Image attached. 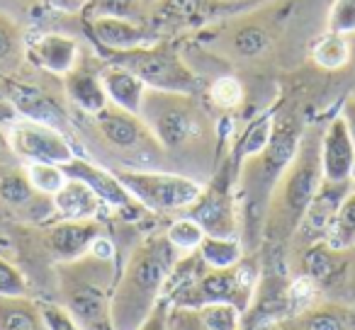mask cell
<instances>
[{"label": "cell", "instance_id": "obj_1", "mask_svg": "<svg viewBox=\"0 0 355 330\" xmlns=\"http://www.w3.org/2000/svg\"><path fill=\"white\" fill-rule=\"evenodd\" d=\"M178 260L180 253L171 246L166 231H153L137 241L114 282V330H137L151 315V311L166 294L168 277Z\"/></svg>", "mask_w": 355, "mask_h": 330}, {"label": "cell", "instance_id": "obj_2", "mask_svg": "<svg viewBox=\"0 0 355 330\" xmlns=\"http://www.w3.org/2000/svg\"><path fill=\"white\" fill-rule=\"evenodd\" d=\"M117 272L114 248L105 236L85 255L56 265L59 306H64L80 330H114L112 291Z\"/></svg>", "mask_w": 355, "mask_h": 330}, {"label": "cell", "instance_id": "obj_3", "mask_svg": "<svg viewBox=\"0 0 355 330\" xmlns=\"http://www.w3.org/2000/svg\"><path fill=\"white\" fill-rule=\"evenodd\" d=\"M321 131L324 129H304L292 161L282 170L275 190L270 194L263 228L270 238H290L300 228L311 199L324 185L321 168Z\"/></svg>", "mask_w": 355, "mask_h": 330}, {"label": "cell", "instance_id": "obj_4", "mask_svg": "<svg viewBox=\"0 0 355 330\" xmlns=\"http://www.w3.org/2000/svg\"><path fill=\"white\" fill-rule=\"evenodd\" d=\"M302 134H304V127H302L297 114H280L272 122V136L268 146L239 165V187H241L243 209H246L251 221L253 219L266 221L270 194L275 190L277 180H280L282 170L287 168V163L295 156Z\"/></svg>", "mask_w": 355, "mask_h": 330}, {"label": "cell", "instance_id": "obj_5", "mask_svg": "<svg viewBox=\"0 0 355 330\" xmlns=\"http://www.w3.org/2000/svg\"><path fill=\"white\" fill-rule=\"evenodd\" d=\"M139 117L146 122L166 153H180L207 136V114L200 107L198 95L168 93L146 88Z\"/></svg>", "mask_w": 355, "mask_h": 330}, {"label": "cell", "instance_id": "obj_6", "mask_svg": "<svg viewBox=\"0 0 355 330\" xmlns=\"http://www.w3.org/2000/svg\"><path fill=\"white\" fill-rule=\"evenodd\" d=\"M107 61L129 68L144 80L146 88L168 90V93H200V78L180 56L171 42H148L124 51H105Z\"/></svg>", "mask_w": 355, "mask_h": 330}, {"label": "cell", "instance_id": "obj_7", "mask_svg": "<svg viewBox=\"0 0 355 330\" xmlns=\"http://www.w3.org/2000/svg\"><path fill=\"white\" fill-rule=\"evenodd\" d=\"M90 119H93V127L100 134V138L134 170H148V165L166 156L161 143L156 141L151 129L139 114L124 112L122 107L110 102Z\"/></svg>", "mask_w": 355, "mask_h": 330}, {"label": "cell", "instance_id": "obj_8", "mask_svg": "<svg viewBox=\"0 0 355 330\" xmlns=\"http://www.w3.org/2000/svg\"><path fill=\"white\" fill-rule=\"evenodd\" d=\"M114 175L129 190V194L153 214H185L205 190L198 180L168 170L119 168Z\"/></svg>", "mask_w": 355, "mask_h": 330}, {"label": "cell", "instance_id": "obj_9", "mask_svg": "<svg viewBox=\"0 0 355 330\" xmlns=\"http://www.w3.org/2000/svg\"><path fill=\"white\" fill-rule=\"evenodd\" d=\"M185 217L195 219L207 236L239 238V207L236 197L232 194L229 165H224L222 173L214 178V183L207 190H202L198 202L185 212Z\"/></svg>", "mask_w": 355, "mask_h": 330}, {"label": "cell", "instance_id": "obj_10", "mask_svg": "<svg viewBox=\"0 0 355 330\" xmlns=\"http://www.w3.org/2000/svg\"><path fill=\"white\" fill-rule=\"evenodd\" d=\"M10 148L27 163H54L64 165L76 156L69 138L56 127L40 119H17L8 131Z\"/></svg>", "mask_w": 355, "mask_h": 330}, {"label": "cell", "instance_id": "obj_11", "mask_svg": "<svg viewBox=\"0 0 355 330\" xmlns=\"http://www.w3.org/2000/svg\"><path fill=\"white\" fill-rule=\"evenodd\" d=\"M61 168L66 170L69 178H76L80 183H85L95 194L100 197V202L110 209H117L124 214H137L141 212V204L129 194V190L119 183V178L114 175V170H105L95 163L85 161V158L73 156L69 163H64Z\"/></svg>", "mask_w": 355, "mask_h": 330}, {"label": "cell", "instance_id": "obj_12", "mask_svg": "<svg viewBox=\"0 0 355 330\" xmlns=\"http://www.w3.org/2000/svg\"><path fill=\"white\" fill-rule=\"evenodd\" d=\"M100 236L103 223L98 219H59L44 228L46 250L56 257V262H69L85 255Z\"/></svg>", "mask_w": 355, "mask_h": 330}, {"label": "cell", "instance_id": "obj_13", "mask_svg": "<svg viewBox=\"0 0 355 330\" xmlns=\"http://www.w3.org/2000/svg\"><path fill=\"white\" fill-rule=\"evenodd\" d=\"M321 168L326 183H353L355 143L340 114L321 131Z\"/></svg>", "mask_w": 355, "mask_h": 330}, {"label": "cell", "instance_id": "obj_14", "mask_svg": "<svg viewBox=\"0 0 355 330\" xmlns=\"http://www.w3.org/2000/svg\"><path fill=\"white\" fill-rule=\"evenodd\" d=\"M25 59L32 61L37 68H44L49 73L64 75L78 64L80 44L76 37L61 35V32H42L27 39Z\"/></svg>", "mask_w": 355, "mask_h": 330}, {"label": "cell", "instance_id": "obj_15", "mask_svg": "<svg viewBox=\"0 0 355 330\" xmlns=\"http://www.w3.org/2000/svg\"><path fill=\"white\" fill-rule=\"evenodd\" d=\"M90 35L105 51H124L156 39L151 27L132 22V17H90Z\"/></svg>", "mask_w": 355, "mask_h": 330}, {"label": "cell", "instance_id": "obj_16", "mask_svg": "<svg viewBox=\"0 0 355 330\" xmlns=\"http://www.w3.org/2000/svg\"><path fill=\"white\" fill-rule=\"evenodd\" d=\"M222 0H156L151 10V30L161 27H198L214 17Z\"/></svg>", "mask_w": 355, "mask_h": 330}, {"label": "cell", "instance_id": "obj_17", "mask_svg": "<svg viewBox=\"0 0 355 330\" xmlns=\"http://www.w3.org/2000/svg\"><path fill=\"white\" fill-rule=\"evenodd\" d=\"M61 80H64L66 98L71 100V104L83 114H88V117L98 114L100 109H105L110 104L100 73L95 68H88L85 64H80V59L69 73L61 75Z\"/></svg>", "mask_w": 355, "mask_h": 330}, {"label": "cell", "instance_id": "obj_18", "mask_svg": "<svg viewBox=\"0 0 355 330\" xmlns=\"http://www.w3.org/2000/svg\"><path fill=\"white\" fill-rule=\"evenodd\" d=\"M98 73L110 102L122 107L124 112H132V114L141 112L146 85H144V80L139 75H134L132 71L114 64V61H107L105 66H100Z\"/></svg>", "mask_w": 355, "mask_h": 330}, {"label": "cell", "instance_id": "obj_19", "mask_svg": "<svg viewBox=\"0 0 355 330\" xmlns=\"http://www.w3.org/2000/svg\"><path fill=\"white\" fill-rule=\"evenodd\" d=\"M285 330H355V309L336 301L306 306L287 320Z\"/></svg>", "mask_w": 355, "mask_h": 330}, {"label": "cell", "instance_id": "obj_20", "mask_svg": "<svg viewBox=\"0 0 355 330\" xmlns=\"http://www.w3.org/2000/svg\"><path fill=\"white\" fill-rule=\"evenodd\" d=\"M56 219H98L100 209L105 207L100 197L85 183L69 178L66 185L51 197Z\"/></svg>", "mask_w": 355, "mask_h": 330}, {"label": "cell", "instance_id": "obj_21", "mask_svg": "<svg viewBox=\"0 0 355 330\" xmlns=\"http://www.w3.org/2000/svg\"><path fill=\"white\" fill-rule=\"evenodd\" d=\"M0 330H49L42 304L30 296H3L0 294Z\"/></svg>", "mask_w": 355, "mask_h": 330}, {"label": "cell", "instance_id": "obj_22", "mask_svg": "<svg viewBox=\"0 0 355 330\" xmlns=\"http://www.w3.org/2000/svg\"><path fill=\"white\" fill-rule=\"evenodd\" d=\"M0 199L12 209H30V212H37V219H42L40 204L51 202V197L40 194L32 187L25 170H12V173H6L0 178ZM42 221H44V219H42Z\"/></svg>", "mask_w": 355, "mask_h": 330}, {"label": "cell", "instance_id": "obj_23", "mask_svg": "<svg viewBox=\"0 0 355 330\" xmlns=\"http://www.w3.org/2000/svg\"><path fill=\"white\" fill-rule=\"evenodd\" d=\"M198 255L207 267H234L243 260V248L239 238H219L205 236L198 248Z\"/></svg>", "mask_w": 355, "mask_h": 330}, {"label": "cell", "instance_id": "obj_24", "mask_svg": "<svg viewBox=\"0 0 355 330\" xmlns=\"http://www.w3.org/2000/svg\"><path fill=\"white\" fill-rule=\"evenodd\" d=\"M350 37L343 35H334V32H326L319 42L311 49V56H314V64L321 66L326 71H338L343 68L350 61Z\"/></svg>", "mask_w": 355, "mask_h": 330}, {"label": "cell", "instance_id": "obj_25", "mask_svg": "<svg viewBox=\"0 0 355 330\" xmlns=\"http://www.w3.org/2000/svg\"><path fill=\"white\" fill-rule=\"evenodd\" d=\"M326 236H329L331 246L340 248V250L355 246V192L353 190H350L348 197L343 199V204H340L338 214H336L334 223H331Z\"/></svg>", "mask_w": 355, "mask_h": 330}, {"label": "cell", "instance_id": "obj_26", "mask_svg": "<svg viewBox=\"0 0 355 330\" xmlns=\"http://www.w3.org/2000/svg\"><path fill=\"white\" fill-rule=\"evenodd\" d=\"M205 236H207V233H205V228L190 217L175 219V221L166 228V238L171 241V246L175 248L180 255H190V253L198 250Z\"/></svg>", "mask_w": 355, "mask_h": 330}, {"label": "cell", "instance_id": "obj_27", "mask_svg": "<svg viewBox=\"0 0 355 330\" xmlns=\"http://www.w3.org/2000/svg\"><path fill=\"white\" fill-rule=\"evenodd\" d=\"M272 122H275V117H272L270 112H266L243 131V136L239 138V146H236L239 165H241L246 158L256 156V153H261L263 148L268 146V141H270V136H272Z\"/></svg>", "mask_w": 355, "mask_h": 330}, {"label": "cell", "instance_id": "obj_28", "mask_svg": "<svg viewBox=\"0 0 355 330\" xmlns=\"http://www.w3.org/2000/svg\"><path fill=\"white\" fill-rule=\"evenodd\" d=\"M25 173L30 178L32 187L40 194H46V197H54L69 180L66 170L61 165H54V163H27Z\"/></svg>", "mask_w": 355, "mask_h": 330}, {"label": "cell", "instance_id": "obj_29", "mask_svg": "<svg viewBox=\"0 0 355 330\" xmlns=\"http://www.w3.org/2000/svg\"><path fill=\"white\" fill-rule=\"evenodd\" d=\"M232 49L241 59H256L270 49V35L258 25H243L234 32Z\"/></svg>", "mask_w": 355, "mask_h": 330}, {"label": "cell", "instance_id": "obj_30", "mask_svg": "<svg viewBox=\"0 0 355 330\" xmlns=\"http://www.w3.org/2000/svg\"><path fill=\"white\" fill-rule=\"evenodd\" d=\"M25 56V42L17 25L0 12V68H12Z\"/></svg>", "mask_w": 355, "mask_h": 330}, {"label": "cell", "instance_id": "obj_31", "mask_svg": "<svg viewBox=\"0 0 355 330\" xmlns=\"http://www.w3.org/2000/svg\"><path fill=\"white\" fill-rule=\"evenodd\" d=\"M326 32L355 37V0H334L326 15Z\"/></svg>", "mask_w": 355, "mask_h": 330}, {"label": "cell", "instance_id": "obj_32", "mask_svg": "<svg viewBox=\"0 0 355 330\" xmlns=\"http://www.w3.org/2000/svg\"><path fill=\"white\" fill-rule=\"evenodd\" d=\"M209 98L217 107L222 109H232V107H239L243 100V88L234 75H222L212 83L209 88Z\"/></svg>", "mask_w": 355, "mask_h": 330}, {"label": "cell", "instance_id": "obj_33", "mask_svg": "<svg viewBox=\"0 0 355 330\" xmlns=\"http://www.w3.org/2000/svg\"><path fill=\"white\" fill-rule=\"evenodd\" d=\"M144 0H88L85 15L90 17H132Z\"/></svg>", "mask_w": 355, "mask_h": 330}, {"label": "cell", "instance_id": "obj_34", "mask_svg": "<svg viewBox=\"0 0 355 330\" xmlns=\"http://www.w3.org/2000/svg\"><path fill=\"white\" fill-rule=\"evenodd\" d=\"M0 294L3 296H25L27 279L8 257L0 255Z\"/></svg>", "mask_w": 355, "mask_h": 330}, {"label": "cell", "instance_id": "obj_35", "mask_svg": "<svg viewBox=\"0 0 355 330\" xmlns=\"http://www.w3.org/2000/svg\"><path fill=\"white\" fill-rule=\"evenodd\" d=\"M42 315H44L49 330H80V325L59 304H42Z\"/></svg>", "mask_w": 355, "mask_h": 330}, {"label": "cell", "instance_id": "obj_36", "mask_svg": "<svg viewBox=\"0 0 355 330\" xmlns=\"http://www.w3.org/2000/svg\"><path fill=\"white\" fill-rule=\"evenodd\" d=\"M168 315H171V301L163 296L156 304V309L151 311V315L137 330H168Z\"/></svg>", "mask_w": 355, "mask_h": 330}, {"label": "cell", "instance_id": "obj_37", "mask_svg": "<svg viewBox=\"0 0 355 330\" xmlns=\"http://www.w3.org/2000/svg\"><path fill=\"white\" fill-rule=\"evenodd\" d=\"M44 6L61 15H80L88 8V0H44Z\"/></svg>", "mask_w": 355, "mask_h": 330}, {"label": "cell", "instance_id": "obj_38", "mask_svg": "<svg viewBox=\"0 0 355 330\" xmlns=\"http://www.w3.org/2000/svg\"><path fill=\"white\" fill-rule=\"evenodd\" d=\"M340 117H343L345 127H348V131H350V138H353V143H355V95H350V98L345 100L343 109H340Z\"/></svg>", "mask_w": 355, "mask_h": 330}, {"label": "cell", "instance_id": "obj_39", "mask_svg": "<svg viewBox=\"0 0 355 330\" xmlns=\"http://www.w3.org/2000/svg\"><path fill=\"white\" fill-rule=\"evenodd\" d=\"M353 192H355V175H353Z\"/></svg>", "mask_w": 355, "mask_h": 330}, {"label": "cell", "instance_id": "obj_40", "mask_svg": "<svg viewBox=\"0 0 355 330\" xmlns=\"http://www.w3.org/2000/svg\"><path fill=\"white\" fill-rule=\"evenodd\" d=\"M144 3H156V0H144Z\"/></svg>", "mask_w": 355, "mask_h": 330}, {"label": "cell", "instance_id": "obj_41", "mask_svg": "<svg viewBox=\"0 0 355 330\" xmlns=\"http://www.w3.org/2000/svg\"><path fill=\"white\" fill-rule=\"evenodd\" d=\"M168 330H175V328H171V323H168Z\"/></svg>", "mask_w": 355, "mask_h": 330}]
</instances>
